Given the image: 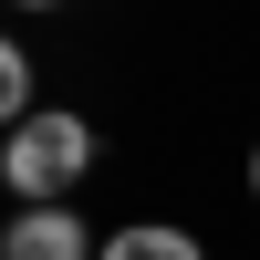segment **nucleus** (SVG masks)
I'll use <instances>...</instances> for the list:
<instances>
[{
    "mask_svg": "<svg viewBox=\"0 0 260 260\" xmlns=\"http://www.w3.org/2000/svg\"><path fill=\"white\" fill-rule=\"evenodd\" d=\"M21 11H62V0H21Z\"/></svg>",
    "mask_w": 260,
    "mask_h": 260,
    "instance_id": "obj_6",
    "label": "nucleus"
},
{
    "mask_svg": "<svg viewBox=\"0 0 260 260\" xmlns=\"http://www.w3.org/2000/svg\"><path fill=\"white\" fill-rule=\"evenodd\" d=\"M104 260H208V250L177 219H125V229H104Z\"/></svg>",
    "mask_w": 260,
    "mask_h": 260,
    "instance_id": "obj_3",
    "label": "nucleus"
},
{
    "mask_svg": "<svg viewBox=\"0 0 260 260\" xmlns=\"http://www.w3.org/2000/svg\"><path fill=\"white\" fill-rule=\"evenodd\" d=\"M42 104H31V52H21V42H0V136H11V125H31Z\"/></svg>",
    "mask_w": 260,
    "mask_h": 260,
    "instance_id": "obj_4",
    "label": "nucleus"
},
{
    "mask_svg": "<svg viewBox=\"0 0 260 260\" xmlns=\"http://www.w3.org/2000/svg\"><path fill=\"white\" fill-rule=\"evenodd\" d=\"M0 177H11L21 208H73V187L94 177V125H83L73 104H42L31 125L0 136Z\"/></svg>",
    "mask_w": 260,
    "mask_h": 260,
    "instance_id": "obj_1",
    "label": "nucleus"
},
{
    "mask_svg": "<svg viewBox=\"0 0 260 260\" xmlns=\"http://www.w3.org/2000/svg\"><path fill=\"white\" fill-rule=\"evenodd\" d=\"M0 260H104V240L73 219V208H11V229H0Z\"/></svg>",
    "mask_w": 260,
    "mask_h": 260,
    "instance_id": "obj_2",
    "label": "nucleus"
},
{
    "mask_svg": "<svg viewBox=\"0 0 260 260\" xmlns=\"http://www.w3.org/2000/svg\"><path fill=\"white\" fill-rule=\"evenodd\" d=\"M250 198H260V146H250Z\"/></svg>",
    "mask_w": 260,
    "mask_h": 260,
    "instance_id": "obj_5",
    "label": "nucleus"
}]
</instances>
